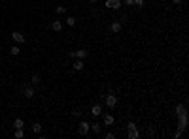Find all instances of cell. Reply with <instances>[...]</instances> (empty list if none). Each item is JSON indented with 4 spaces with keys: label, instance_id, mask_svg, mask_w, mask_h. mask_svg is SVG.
Instances as JSON below:
<instances>
[{
    "label": "cell",
    "instance_id": "obj_7",
    "mask_svg": "<svg viewBox=\"0 0 189 139\" xmlns=\"http://www.w3.org/2000/svg\"><path fill=\"white\" fill-rule=\"evenodd\" d=\"M23 94L27 96V98H34V96H36V90H34L32 85H25L23 86Z\"/></svg>",
    "mask_w": 189,
    "mask_h": 139
},
{
    "label": "cell",
    "instance_id": "obj_29",
    "mask_svg": "<svg viewBox=\"0 0 189 139\" xmlns=\"http://www.w3.org/2000/svg\"><path fill=\"white\" fill-rule=\"evenodd\" d=\"M89 2H91V4H95V2H99V0H89Z\"/></svg>",
    "mask_w": 189,
    "mask_h": 139
},
{
    "label": "cell",
    "instance_id": "obj_20",
    "mask_svg": "<svg viewBox=\"0 0 189 139\" xmlns=\"http://www.w3.org/2000/svg\"><path fill=\"white\" fill-rule=\"evenodd\" d=\"M9 53H12L13 56H17L19 53H21V49H19V47H17V45H12V51H9Z\"/></svg>",
    "mask_w": 189,
    "mask_h": 139
},
{
    "label": "cell",
    "instance_id": "obj_6",
    "mask_svg": "<svg viewBox=\"0 0 189 139\" xmlns=\"http://www.w3.org/2000/svg\"><path fill=\"white\" fill-rule=\"evenodd\" d=\"M12 40H13V42H17V43H27V38H25L21 32H17V30H13V32H12Z\"/></svg>",
    "mask_w": 189,
    "mask_h": 139
},
{
    "label": "cell",
    "instance_id": "obj_13",
    "mask_svg": "<svg viewBox=\"0 0 189 139\" xmlns=\"http://www.w3.org/2000/svg\"><path fill=\"white\" fill-rule=\"evenodd\" d=\"M91 132H93V133H100L102 132V124H100V122H93V124H91Z\"/></svg>",
    "mask_w": 189,
    "mask_h": 139
},
{
    "label": "cell",
    "instance_id": "obj_21",
    "mask_svg": "<svg viewBox=\"0 0 189 139\" xmlns=\"http://www.w3.org/2000/svg\"><path fill=\"white\" fill-rule=\"evenodd\" d=\"M15 137H17V139L25 137V132H23V128H17V130H15Z\"/></svg>",
    "mask_w": 189,
    "mask_h": 139
},
{
    "label": "cell",
    "instance_id": "obj_16",
    "mask_svg": "<svg viewBox=\"0 0 189 139\" xmlns=\"http://www.w3.org/2000/svg\"><path fill=\"white\" fill-rule=\"evenodd\" d=\"M64 21H66V24H68V27H76V23H78V19H76L74 15H68V17H66Z\"/></svg>",
    "mask_w": 189,
    "mask_h": 139
},
{
    "label": "cell",
    "instance_id": "obj_23",
    "mask_svg": "<svg viewBox=\"0 0 189 139\" xmlns=\"http://www.w3.org/2000/svg\"><path fill=\"white\" fill-rule=\"evenodd\" d=\"M81 115H83V111H81V109H74L72 111V117H81Z\"/></svg>",
    "mask_w": 189,
    "mask_h": 139
},
{
    "label": "cell",
    "instance_id": "obj_4",
    "mask_svg": "<svg viewBox=\"0 0 189 139\" xmlns=\"http://www.w3.org/2000/svg\"><path fill=\"white\" fill-rule=\"evenodd\" d=\"M78 132H80V135H87V133L91 132V122H87V120H81V122H80Z\"/></svg>",
    "mask_w": 189,
    "mask_h": 139
},
{
    "label": "cell",
    "instance_id": "obj_30",
    "mask_svg": "<svg viewBox=\"0 0 189 139\" xmlns=\"http://www.w3.org/2000/svg\"><path fill=\"white\" fill-rule=\"evenodd\" d=\"M0 53H2V47H0Z\"/></svg>",
    "mask_w": 189,
    "mask_h": 139
},
{
    "label": "cell",
    "instance_id": "obj_28",
    "mask_svg": "<svg viewBox=\"0 0 189 139\" xmlns=\"http://www.w3.org/2000/svg\"><path fill=\"white\" fill-rule=\"evenodd\" d=\"M182 2H183V0H172V4H176V6H180Z\"/></svg>",
    "mask_w": 189,
    "mask_h": 139
},
{
    "label": "cell",
    "instance_id": "obj_8",
    "mask_svg": "<svg viewBox=\"0 0 189 139\" xmlns=\"http://www.w3.org/2000/svg\"><path fill=\"white\" fill-rule=\"evenodd\" d=\"M106 8H110V9H119V8H121V0H106Z\"/></svg>",
    "mask_w": 189,
    "mask_h": 139
},
{
    "label": "cell",
    "instance_id": "obj_10",
    "mask_svg": "<svg viewBox=\"0 0 189 139\" xmlns=\"http://www.w3.org/2000/svg\"><path fill=\"white\" fill-rule=\"evenodd\" d=\"M102 122H104V126H112V124H114V115H110V113L104 115V117H102Z\"/></svg>",
    "mask_w": 189,
    "mask_h": 139
},
{
    "label": "cell",
    "instance_id": "obj_12",
    "mask_svg": "<svg viewBox=\"0 0 189 139\" xmlns=\"http://www.w3.org/2000/svg\"><path fill=\"white\" fill-rule=\"evenodd\" d=\"M40 83H42V77H40L38 73H34L32 77H30V85H32V86H36V85H40Z\"/></svg>",
    "mask_w": 189,
    "mask_h": 139
},
{
    "label": "cell",
    "instance_id": "obj_25",
    "mask_svg": "<svg viewBox=\"0 0 189 139\" xmlns=\"http://www.w3.org/2000/svg\"><path fill=\"white\" fill-rule=\"evenodd\" d=\"M182 135H183V130H180V128H178V132L174 133V137L178 139V137H182Z\"/></svg>",
    "mask_w": 189,
    "mask_h": 139
},
{
    "label": "cell",
    "instance_id": "obj_5",
    "mask_svg": "<svg viewBox=\"0 0 189 139\" xmlns=\"http://www.w3.org/2000/svg\"><path fill=\"white\" fill-rule=\"evenodd\" d=\"M178 118H180V120H178V128H180V130H185L187 128V111L182 113V115H178Z\"/></svg>",
    "mask_w": 189,
    "mask_h": 139
},
{
    "label": "cell",
    "instance_id": "obj_17",
    "mask_svg": "<svg viewBox=\"0 0 189 139\" xmlns=\"http://www.w3.org/2000/svg\"><path fill=\"white\" fill-rule=\"evenodd\" d=\"M32 132L34 133H42V124H40V122H32Z\"/></svg>",
    "mask_w": 189,
    "mask_h": 139
},
{
    "label": "cell",
    "instance_id": "obj_22",
    "mask_svg": "<svg viewBox=\"0 0 189 139\" xmlns=\"http://www.w3.org/2000/svg\"><path fill=\"white\" fill-rule=\"evenodd\" d=\"M182 113H185V105H183V104H180L176 107V115H182Z\"/></svg>",
    "mask_w": 189,
    "mask_h": 139
},
{
    "label": "cell",
    "instance_id": "obj_24",
    "mask_svg": "<svg viewBox=\"0 0 189 139\" xmlns=\"http://www.w3.org/2000/svg\"><path fill=\"white\" fill-rule=\"evenodd\" d=\"M134 6L136 8H144V0H134Z\"/></svg>",
    "mask_w": 189,
    "mask_h": 139
},
{
    "label": "cell",
    "instance_id": "obj_1",
    "mask_svg": "<svg viewBox=\"0 0 189 139\" xmlns=\"http://www.w3.org/2000/svg\"><path fill=\"white\" fill-rule=\"evenodd\" d=\"M127 137H129V139H138L140 137L138 128H136L134 122H129V124H127Z\"/></svg>",
    "mask_w": 189,
    "mask_h": 139
},
{
    "label": "cell",
    "instance_id": "obj_15",
    "mask_svg": "<svg viewBox=\"0 0 189 139\" xmlns=\"http://www.w3.org/2000/svg\"><path fill=\"white\" fill-rule=\"evenodd\" d=\"M72 68H74L76 71H81V70H83V60H81V58H78V60H76V62L72 64Z\"/></svg>",
    "mask_w": 189,
    "mask_h": 139
},
{
    "label": "cell",
    "instance_id": "obj_14",
    "mask_svg": "<svg viewBox=\"0 0 189 139\" xmlns=\"http://www.w3.org/2000/svg\"><path fill=\"white\" fill-rule=\"evenodd\" d=\"M51 28H53L55 32H61V30H63V23H61L59 19H57V21H53V23H51Z\"/></svg>",
    "mask_w": 189,
    "mask_h": 139
},
{
    "label": "cell",
    "instance_id": "obj_9",
    "mask_svg": "<svg viewBox=\"0 0 189 139\" xmlns=\"http://www.w3.org/2000/svg\"><path fill=\"white\" fill-rule=\"evenodd\" d=\"M91 115H93V117H100L102 115V107L99 104H95L93 107H91Z\"/></svg>",
    "mask_w": 189,
    "mask_h": 139
},
{
    "label": "cell",
    "instance_id": "obj_11",
    "mask_svg": "<svg viewBox=\"0 0 189 139\" xmlns=\"http://www.w3.org/2000/svg\"><path fill=\"white\" fill-rule=\"evenodd\" d=\"M110 30H112V32H115V34H119L121 32V23L119 21H114V23L110 24Z\"/></svg>",
    "mask_w": 189,
    "mask_h": 139
},
{
    "label": "cell",
    "instance_id": "obj_3",
    "mask_svg": "<svg viewBox=\"0 0 189 139\" xmlns=\"http://www.w3.org/2000/svg\"><path fill=\"white\" fill-rule=\"evenodd\" d=\"M89 56V51H85V49H78V51H70V58H81V60H85Z\"/></svg>",
    "mask_w": 189,
    "mask_h": 139
},
{
    "label": "cell",
    "instance_id": "obj_27",
    "mask_svg": "<svg viewBox=\"0 0 189 139\" xmlns=\"http://www.w3.org/2000/svg\"><path fill=\"white\" fill-rule=\"evenodd\" d=\"M125 6H134V0H125Z\"/></svg>",
    "mask_w": 189,
    "mask_h": 139
},
{
    "label": "cell",
    "instance_id": "obj_19",
    "mask_svg": "<svg viewBox=\"0 0 189 139\" xmlns=\"http://www.w3.org/2000/svg\"><path fill=\"white\" fill-rule=\"evenodd\" d=\"M55 13H57V15H63V13H66V8H64V6H57V8H55Z\"/></svg>",
    "mask_w": 189,
    "mask_h": 139
},
{
    "label": "cell",
    "instance_id": "obj_18",
    "mask_svg": "<svg viewBox=\"0 0 189 139\" xmlns=\"http://www.w3.org/2000/svg\"><path fill=\"white\" fill-rule=\"evenodd\" d=\"M25 126V122H23V118H15L13 120V128L17 130V128H23Z\"/></svg>",
    "mask_w": 189,
    "mask_h": 139
},
{
    "label": "cell",
    "instance_id": "obj_2",
    "mask_svg": "<svg viewBox=\"0 0 189 139\" xmlns=\"http://www.w3.org/2000/svg\"><path fill=\"white\" fill-rule=\"evenodd\" d=\"M117 100H119V98H117V94H115V92H114V90H110V92H108V96H106V98H104V102H106V105H108V107H110V109H114V107L117 105Z\"/></svg>",
    "mask_w": 189,
    "mask_h": 139
},
{
    "label": "cell",
    "instance_id": "obj_26",
    "mask_svg": "<svg viewBox=\"0 0 189 139\" xmlns=\"http://www.w3.org/2000/svg\"><path fill=\"white\" fill-rule=\"evenodd\" d=\"M114 137H115V133H112V132L106 133V139H114Z\"/></svg>",
    "mask_w": 189,
    "mask_h": 139
}]
</instances>
